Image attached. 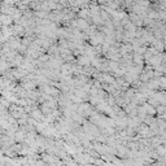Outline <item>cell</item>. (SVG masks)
Masks as SVG:
<instances>
[{"instance_id": "cell-1", "label": "cell", "mask_w": 166, "mask_h": 166, "mask_svg": "<svg viewBox=\"0 0 166 166\" xmlns=\"http://www.w3.org/2000/svg\"><path fill=\"white\" fill-rule=\"evenodd\" d=\"M149 88H158L160 87V85H158V79H153V81H151V85H148Z\"/></svg>"}, {"instance_id": "cell-2", "label": "cell", "mask_w": 166, "mask_h": 166, "mask_svg": "<svg viewBox=\"0 0 166 166\" xmlns=\"http://www.w3.org/2000/svg\"><path fill=\"white\" fill-rule=\"evenodd\" d=\"M149 17H152V18H158V13H157V12H149Z\"/></svg>"}, {"instance_id": "cell-3", "label": "cell", "mask_w": 166, "mask_h": 166, "mask_svg": "<svg viewBox=\"0 0 166 166\" xmlns=\"http://www.w3.org/2000/svg\"><path fill=\"white\" fill-rule=\"evenodd\" d=\"M165 51H166V43H165Z\"/></svg>"}]
</instances>
